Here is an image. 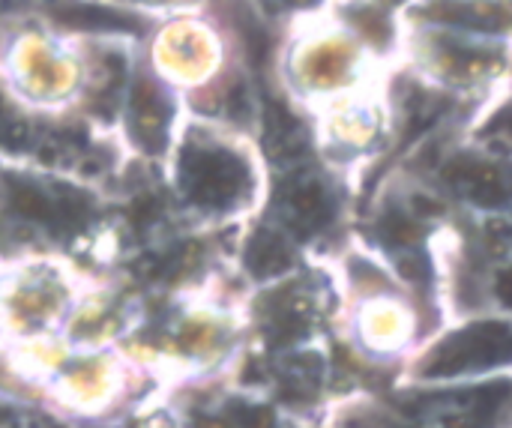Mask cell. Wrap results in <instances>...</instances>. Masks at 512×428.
Listing matches in <instances>:
<instances>
[{
  "label": "cell",
  "mask_w": 512,
  "mask_h": 428,
  "mask_svg": "<svg viewBox=\"0 0 512 428\" xmlns=\"http://www.w3.org/2000/svg\"><path fill=\"white\" fill-rule=\"evenodd\" d=\"M512 360V330L507 324H474L441 342L423 366L426 378H453Z\"/></svg>",
  "instance_id": "cell-1"
},
{
  "label": "cell",
  "mask_w": 512,
  "mask_h": 428,
  "mask_svg": "<svg viewBox=\"0 0 512 428\" xmlns=\"http://www.w3.org/2000/svg\"><path fill=\"white\" fill-rule=\"evenodd\" d=\"M246 168L222 150H195L186 162V186L198 204L225 207L246 189Z\"/></svg>",
  "instance_id": "cell-2"
},
{
  "label": "cell",
  "mask_w": 512,
  "mask_h": 428,
  "mask_svg": "<svg viewBox=\"0 0 512 428\" xmlns=\"http://www.w3.org/2000/svg\"><path fill=\"white\" fill-rule=\"evenodd\" d=\"M450 180L453 186L474 198L477 204L483 207H501L507 204L512 195L510 177L501 171V168H492L486 162H477V159H462L450 168Z\"/></svg>",
  "instance_id": "cell-3"
},
{
  "label": "cell",
  "mask_w": 512,
  "mask_h": 428,
  "mask_svg": "<svg viewBox=\"0 0 512 428\" xmlns=\"http://www.w3.org/2000/svg\"><path fill=\"white\" fill-rule=\"evenodd\" d=\"M246 267L258 279L276 276L291 267V246L273 231H258L246 246Z\"/></svg>",
  "instance_id": "cell-4"
},
{
  "label": "cell",
  "mask_w": 512,
  "mask_h": 428,
  "mask_svg": "<svg viewBox=\"0 0 512 428\" xmlns=\"http://www.w3.org/2000/svg\"><path fill=\"white\" fill-rule=\"evenodd\" d=\"M291 213H294V225L300 231H318L330 222L333 216V201L330 192L321 183H306L300 189H294L291 195Z\"/></svg>",
  "instance_id": "cell-5"
},
{
  "label": "cell",
  "mask_w": 512,
  "mask_h": 428,
  "mask_svg": "<svg viewBox=\"0 0 512 428\" xmlns=\"http://www.w3.org/2000/svg\"><path fill=\"white\" fill-rule=\"evenodd\" d=\"M432 15L441 18V21H453V24H468V27H498L501 15L495 9H483V6H474V3H459V0H450V3H438L432 6Z\"/></svg>",
  "instance_id": "cell-6"
},
{
  "label": "cell",
  "mask_w": 512,
  "mask_h": 428,
  "mask_svg": "<svg viewBox=\"0 0 512 428\" xmlns=\"http://www.w3.org/2000/svg\"><path fill=\"white\" fill-rule=\"evenodd\" d=\"M384 237L390 240V243H414L417 237H420V225L414 222V219H408V216H390L387 222H384Z\"/></svg>",
  "instance_id": "cell-7"
},
{
  "label": "cell",
  "mask_w": 512,
  "mask_h": 428,
  "mask_svg": "<svg viewBox=\"0 0 512 428\" xmlns=\"http://www.w3.org/2000/svg\"><path fill=\"white\" fill-rule=\"evenodd\" d=\"M351 15H354V21L360 24V30L366 36H372L375 42L387 39V21L381 18V12H375V9H354Z\"/></svg>",
  "instance_id": "cell-8"
},
{
  "label": "cell",
  "mask_w": 512,
  "mask_h": 428,
  "mask_svg": "<svg viewBox=\"0 0 512 428\" xmlns=\"http://www.w3.org/2000/svg\"><path fill=\"white\" fill-rule=\"evenodd\" d=\"M240 423H243V428H273L276 426V420H273V411H267V408H246V411L240 414Z\"/></svg>",
  "instance_id": "cell-9"
},
{
  "label": "cell",
  "mask_w": 512,
  "mask_h": 428,
  "mask_svg": "<svg viewBox=\"0 0 512 428\" xmlns=\"http://www.w3.org/2000/svg\"><path fill=\"white\" fill-rule=\"evenodd\" d=\"M402 273L408 276V279H414V282H426L429 279V267H426V261H417V258H402Z\"/></svg>",
  "instance_id": "cell-10"
},
{
  "label": "cell",
  "mask_w": 512,
  "mask_h": 428,
  "mask_svg": "<svg viewBox=\"0 0 512 428\" xmlns=\"http://www.w3.org/2000/svg\"><path fill=\"white\" fill-rule=\"evenodd\" d=\"M498 297L504 300V306H510L512 309V270H504V273L498 276Z\"/></svg>",
  "instance_id": "cell-11"
},
{
  "label": "cell",
  "mask_w": 512,
  "mask_h": 428,
  "mask_svg": "<svg viewBox=\"0 0 512 428\" xmlns=\"http://www.w3.org/2000/svg\"><path fill=\"white\" fill-rule=\"evenodd\" d=\"M291 3H315V0H291Z\"/></svg>",
  "instance_id": "cell-12"
}]
</instances>
